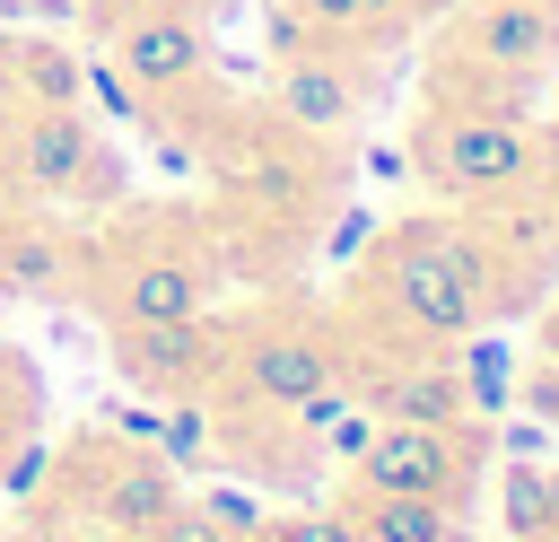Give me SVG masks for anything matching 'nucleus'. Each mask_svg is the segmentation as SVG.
<instances>
[{
    "label": "nucleus",
    "mask_w": 559,
    "mask_h": 542,
    "mask_svg": "<svg viewBox=\"0 0 559 542\" xmlns=\"http://www.w3.org/2000/svg\"><path fill=\"white\" fill-rule=\"evenodd\" d=\"M463 472V446L437 428V420H393L358 446V481L367 498H445Z\"/></svg>",
    "instance_id": "nucleus-1"
},
{
    "label": "nucleus",
    "mask_w": 559,
    "mask_h": 542,
    "mask_svg": "<svg viewBox=\"0 0 559 542\" xmlns=\"http://www.w3.org/2000/svg\"><path fill=\"white\" fill-rule=\"evenodd\" d=\"M393 297H402V315H411L419 332H463L472 306H480V288L463 280V262H454L445 236H411V245L393 254Z\"/></svg>",
    "instance_id": "nucleus-2"
},
{
    "label": "nucleus",
    "mask_w": 559,
    "mask_h": 542,
    "mask_svg": "<svg viewBox=\"0 0 559 542\" xmlns=\"http://www.w3.org/2000/svg\"><path fill=\"white\" fill-rule=\"evenodd\" d=\"M201 61H210V44H201L192 17H166V9L122 17V52H114L122 79H140V87H175V79H192Z\"/></svg>",
    "instance_id": "nucleus-3"
},
{
    "label": "nucleus",
    "mask_w": 559,
    "mask_h": 542,
    "mask_svg": "<svg viewBox=\"0 0 559 542\" xmlns=\"http://www.w3.org/2000/svg\"><path fill=\"white\" fill-rule=\"evenodd\" d=\"M218 358V332L201 315H166V323H131L114 341V367L140 376V385H175V376H201Z\"/></svg>",
    "instance_id": "nucleus-4"
},
{
    "label": "nucleus",
    "mask_w": 559,
    "mask_h": 542,
    "mask_svg": "<svg viewBox=\"0 0 559 542\" xmlns=\"http://www.w3.org/2000/svg\"><path fill=\"white\" fill-rule=\"evenodd\" d=\"M437 166H445L454 192L515 184L524 175V131L515 122H454V131H437Z\"/></svg>",
    "instance_id": "nucleus-5"
},
{
    "label": "nucleus",
    "mask_w": 559,
    "mask_h": 542,
    "mask_svg": "<svg viewBox=\"0 0 559 542\" xmlns=\"http://www.w3.org/2000/svg\"><path fill=\"white\" fill-rule=\"evenodd\" d=\"M472 52L498 70H550L559 61V17H542L533 0H498L472 17Z\"/></svg>",
    "instance_id": "nucleus-6"
},
{
    "label": "nucleus",
    "mask_w": 559,
    "mask_h": 542,
    "mask_svg": "<svg viewBox=\"0 0 559 542\" xmlns=\"http://www.w3.org/2000/svg\"><path fill=\"white\" fill-rule=\"evenodd\" d=\"M17 166H26V184H44V192H70V184L96 166V140H87L79 105H44V114L26 122V140H17Z\"/></svg>",
    "instance_id": "nucleus-7"
},
{
    "label": "nucleus",
    "mask_w": 559,
    "mask_h": 542,
    "mask_svg": "<svg viewBox=\"0 0 559 542\" xmlns=\"http://www.w3.org/2000/svg\"><path fill=\"white\" fill-rule=\"evenodd\" d=\"M323 376H332V358H323L306 332H262V341H245V385H253L262 402H280V411L306 402Z\"/></svg>",
    "instance_id": "nucleus-8"
},
{
    "label": "nucleus",
    "mask_w": 559,
    "mask_h": 542,
    "mask_svg": "<svg viewBox=\"0 0 559 542\" xmlns=\"http://www.w3.org/2000/svg\"><path fill=\"white\" fill-rule=\"evenodd\" d=\"M280 114H288L297 131H341V122L358 114V87H349L341 61H288V70H280Z\"/></svg>",
    "instance_id": "nucleus-9"
},
{
    "label": "nucleus",
    "mask_w": 559,
    "mask_h": 542,
    "mask_svg": "<svg viewBox=\"0 0 559 542\" xmlns=\"http://www.w3.org/2000/svg\"><path fill=\"white\" fill-rule=\"evenodd\" d=\"M201 297H210V271H201V262H140V271H131V288H122V306H131V323H166V315H201Z\"/></svg>",
    "instance_id": "nucleus-10"
},
{
    "label": "nucleus",
    "mask_w": 559,
    "mask_h": 542,
    "mask_svg": "<svg viewBox=\"0 0 559 542\" xmlns=\"http://www.w3.org/2000/svg\"><path fill=\"white\" fill-rule=\"evenodd\" d=\"M52 280H61V236L26 227V236L0 245V288H17V297H52Z\"/></svg>",
    "instance_id": "nucleus-11"
},
{
    "label": "nucleus",
    "mask_w": 559,
    "mask_h": 542,
    "mask_svg": "<svg viewBox=\"0 0 559 542\" xmlns=\"http://www.w3.org/2000/svg\"><path fill=\"white\" fill-rule=\"evenodd\" d=\"M166 507H175V472H166V463H131V472L105 490V516H114V525H157Z\"/></svg>",
    "instance_id": "nucleus-12"
},
{
    "label": "nucleus",
    "mask_w": 559,
    "mask_h": 542,
    "mask_svg": "<svg viewBox=\"0 0 559 542\" xmlns=\"http://www.w3.org/2000/svg\"><path fill=\"white\" fill-rule=\"evenodd\" d=\"M358 542H445V516L437 498H367Z\"/></svg>",
    "instance_id": "nucleus-13"
},
{
    "label": "nucleus",
    "mask_w": 559,
    "mask_h": 542,
    "mask_svg": "<svg viewBox=\"0 0 559 542\" xmlns=\"http://www.w3.org/2000/svg\"><path fill=\"white\" fill-rule=\"evenodd\" d=\"M463 411V376H402L393 385V420H454Z\"/></svg>",
    "instance_id": "nucleus-14"
},
{
    "label": "nucleus",
    "mask_w": 559,
    "mask_h": 542,
    "mask_svg": "<svg viewBox=\"0 0 559 542\" xmlns=\"http://www.w3.org/2000/svg\"><path fill=\"white\" fill-rule=\"evenodd\" d=\"M507 525H515V533H550V498H542V463H515V472H507Z\"/></svg>",
    "instance_id": "nucleus-15"
},
{
    "label": "nucleus",
    "mask_w": 559,
    "mask_h": 542,
    "mask_svg": "<svg viewBox=\"0 0 559 542\" xmlns=\"http://www.w3.org/2000/svg\"><path fill=\"white\" fill-rule=\"evenodd\" d=\"M26 79H35L44 105H70V96H79V61L52 52V44H26Z\"/></svg>",
    "instance_id": "nucleus-16"
},
{
    "label": "nucleus",
    "mask_w": 559,
    "mask_h": 542,
    "mask_svg": "<svg viewBox=\"0 0 559 542\" xmlns=\"http://www.w3.org/2000/svg\"><path fill=\"white\" fill-rule=\"evenodd\" d=\"M148 533H157V542H227V533H218V516H210V507H166V516H157V525H148Z\"/></svg>",
    "instance_id": "nucleus-17"
},
{
    "label": "nucleus",
    "mask_w": 559,
    "mask_h": 542,
    "mask_svg": "<svg viewBox=\"0 0 559 542\" xmlns=\"http://www.w3.org/2000/svg\"><path fill=\"white\" fill-rule=\"evenodd\" d=\"M271 542H358V525L349 516H288Z\"/></svg>",
    "instance_id": "nucleus-18"
},
{
    "label": "nucleus",
    "mask_w": 559,
    "mask_h": 542,
    "mask_svg": "<svg viewBox=\"0 0 559 542\" xmlns=\"http://www.w3.org/2000/svg\"><path fill=\"white\" fill-rule=\"evenodd\" d=\"M314 26H367V17H384L393 0H297Z\"/></svg>",
    "instance_id": "nucleus-19"
},
{
    "label": "nucleus",
    "mask_w": 559,
    "mask_h": 542,
    "mask_svg": "<svg viewBox=\"0 0 559 542\" xmlns=\"http://www.w3.org/2000/svg\"><path fill=\"white\" fill-rule=\"evenodd\" d=\"M498 385H507V350H498V341H480V350H472V393H480L489 411H498Z\"/></svg>",
    "instance_id": "nucleus-20"
},
{
    "label": "nucleus",
    "mask_w": 559,
    "mask_h": 542,
    "mask_svg": "<svg viewBox=\"0 0 559 542\" xmlns=\"http://www.w3.org/2000/svg\"><path fill=\"white\" fill-rule=\"evenodd\" d=\"M114 420H122V437H148V446L166 437V420H157V411H114Z\"/></svg>",
    "instance_id": "nucleus-21"
},
{
    "label": "nucleus",
    "mask_w": 559,
    "mask_h": 542,
    "mask_svg": "<svg viewBox=\"0 0 559 542\" xmlns=\"http://www.w3.org/2000/svg\"><path fill=\"white\" fill-rule=\"evenodd\" d=\"M35 472H44V446H26V455H17V463H9V490H17V498H26V490H35Z\"/></svg>",
    "instance_id": "nucleus-22"
},
{
    "label": "nucleus",
    "mask_w": 559,
    "mask_h": 542,
    "mask_svg": "<svg viewBox=\"0 0 559 542\" xmlns=\"http://www.w3.org/2000/svg\"><path fill=\"white\" fill-rule=\"evenodd\" d=\"M358 245H367V219H358V210H349V219H341V227H332V254H358Z\"/></svg>",
    "instance_id": "nucleus-23"
},
{
    "label": "nucleus",
    "mask_w": 559,
    "mask_h": 542,
    "mask_svg": "<svg viewBox=\"0 0 559 542\" xmlns=\"http://www.w3.org/2000/svg\"><path fill=\"white\" fill-rule=\"evenodd\" d=\"M140 9H148V0H87V17H114V26H122V17H140Z\"/></svg>",
    "instance_id": "nucleus-24"
},
{
    "label": "nucleus",
    "mask_w": 559,
    "mask_h": 542,
    "mask_svg": "<svg viewBox=\"0 0 559 542\" xmlns=\"http://www.w3.org/2000/svg\"><path fill=\"white\" fill-rule=\"evenodd\" d=\"M542 498H550V533H559V463L542 472Z\"/></svg>",
    "instance_id": "nucleus-25"
},
{
    "label": "nucleus",
    "mask_w": 559,
    "mask_h": 542,
    "mask_svg": "<svg viewBox=\"0 0 559 542\" xmlns=\"http://www.w3.org/2000/svg\"><path fill=\"white\" fill-rule=\"evenodd\" d=\"M253 542H262V533H253Z\"/></svg>",
    "instance_id": "nucleus-26"
}]
</instances>
